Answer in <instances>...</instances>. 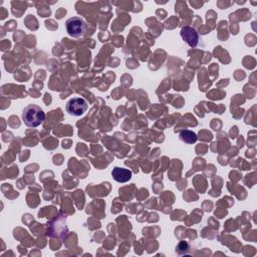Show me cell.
Returning <instances> with one entry per match:
<instances>
[{
	"label": "cell",
	"instance_id": "277c9868",
	"mask_svg": "<svg viewBox=\"0 0 257 257\" xmlns=\"http://www.w3.org/2000/svg\"><path fill=\"white\" fill-rule=\"evenodd\" d=\"M181 36L183 40L191 47H196L198 42H199V35L193 27L190 26H185L181 29Z\"/></svg>",
	"mask_w": 257,
	"mask_h": 257
},
{
	"label": "cell",
	"instance_id": "8992f818",
	"mask_svg": "<svg viewBox=\"0 0 257 257\" xmlns=\"http://www.w3.org/2000/svg\"><path fill=\"white\" fill-rule=\"evenodd\" d=\"M179 137H180V140L186 144H195L198 140L197 135L190 130L181 131Z\"/></svg>",
	"mask_w": 257,
	"mask_h": 257
},
{
	"label": "cell",
	"instance_id": "5b68a950",
	"mask_svg": "<svg viewBox=\"0 0 257 257\" xmlns=\"http://www.w3.org/2000/svg\"><path fill=\"white\" fill-rule=\"evenodd\" d=\"M112 176L115 181H117L119 183H126L131 180V178L133 176V172L129 169L115 167L112 171Z\"/></svg>",
	"mask_w": 257,
	"mask_h": 257
},
{
	"label": "cell",
	"instance_id": "3957f363",
	"mask_svg": "<svg viewBox=\"0 0 257 257\" xmlns=\"http://www.w3.org/2000/svg\"><path fill=\"white\" fill-rule=\"evenodd\" d=\"M88 108L87 102L83 97H73L67 102V112L74 117L83 116Z\"/></svg>",
	"mask_w": 257,
	"mask_h": 257
},
{
	"label": "cell",
	"instance_id": "7a4b0ae2",
	"mask_svg": "<svg viewBox=\"0 0 257 257\" xmlns=\"http://www.w3.org/2000/svg\"><path fill=\"white\" fill-rule=\"evenodd\" d=\"M66 29L70 36L79 38L83 37L86 34L87 30V24L83 18L79 16H74L67 20Z\"/></svg>",
	"mask_w": 257,
	"mask_h": 257
},
{
	"label": "cell",
	"instance_id": "6da1fadb",
	"mask_svg": "<svg viewBox=\"0 0 257 257\" xmlns=\"http://www.w3.org/2000/svg\"><path fill=\"white\" fill-rule=\"evenodd\" d=\"M45 120V113L37 105H29L22 112V121L29 128L40 126Z\"/></svg>",
	"mask_w": 257,
	"mask_h": 257
}]
</instances>
